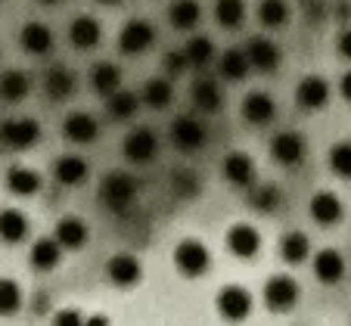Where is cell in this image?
<instances>
[{
  "instance_id": "cell-1",
  "label": "cell",
  "mask_w": 351,
  "mask_h": 326,
  "mask_svg": "<svg viewBox=\"0 0 351 326\" xmlns=\"http://www.w3.org/2000/svg\"><path fill=\"white\" fill-rule=\"evenodd\" d=\"M99 199L109 212L115 214H125L128 208L137 202V180L125 171H109L99 184Z\"/></svg>"
},
{
  "instance_id": "cell-2",
  "label": "cell",
  "mask_w": 351,
  "mask_h": 326,
  "mask_svg": "<svg viewBox=\"0 0 351 326\" xmlns=\"http://www.w3.org/2000/svg\"><path fill=\"white\" fill-rule=\"evenodd\" d=\"M252 308H255L252 292L245 286H237V283L221 286L218 295H215V311H218V317L227 320V323H243V320H249Z\"/></svg>"
},
{
  "instance_id": "cell-3",
  "label": "cell",
  "mask_w": 351,
  "mask_h": 326,
  "mask_svg": "<svg viewBox=\"0 0 351 326\" xmlns=\"http://www.w3.org/2000/svg\"><path fill=\"white\" fill-rule=\"evenodd\" d=\"M261 299H265L267 311L286 314V311H292V308L298 305V299H302V286H298L289 273H274V277L265 283Z\"/></svg>"
},
{
  "instance_id": "cell-4",
  "label": "cell",
  "mask_w": 351,
  "mask_h": 326,
  "mask_svg": "<svg viewBox=\"0 0 351 326\" xmlns=\"http://www.w3.org/2000/svg\"><path fill=\"white\" fill-rule=\"evenodd\" d=\"M174 267H178L180 277H186V279L206 277L208 267H212V255H208L206 242H199V240H180L178 249H174Z\"/></svg>"
},
{
  "instance_id": "cell-5",
  "label": "cell",
  "mask_w": 351,
  "mask_h": 326,
  "mask_svg": "<svg viewBox=\"0 0 351 326\" xmlns=\"http://www.w3.org/2000/svg\"><path fill=\"white\" fill-rule=\"evenodd\" d=\"M208 140V131L206 125L193 115H178L171 125V143L180 149V153H199V149L206 147Z\"/></svg>"
},
{
  "instance_id": "cell-6",
  "label": "cell",
  "mask_w": 351,
  "mask_h": 326,
  "mask_svg": "<svg viewBox=\"0 0 351 326\" xmlns=\"http://www.w3.org/2000/svg\"><path fill=\"white\" fill-rule=\"evenodd\" d=\"M106 277H109L112 286L131 289V286H137L140 279H143V264H140L137 255L119 252V255H112V258L106 261Z\"/></svg>"
},
{
  "instance_id": "cell-7",
  "label": "cell",
  "mask_w": 351,
  "mask_h": 326,
  "mask_svg": "<svg viewBox=\"0 0 351 326\" xmlns=\"http://www.w3.org/2000/svg\"><path fill=\"white\" fill-rule=\"evenodd\" d=\"M40 140V125L34 118H10L0 125V143L10 149H32Z\"/></svg>"
},
{
  "instance_id": "cell-8",
  "label": "cell",
  "mask_w": 351,
  "mask_h": 326,
  "mask_svg": "<svg viewBox=\"0 0 351 326\" xmlns=\"http://www.w3.org/2000/svg\"><path fill=\"white\" fill-rule=\"evenodd\" d=\"M121 149H125V155L131 162L143 165V162H153L156 155H159V137H156L149 127H134V131L125 137Z\"/></svg>"
},
{
  "instance_id": "cell-9",
  "label": "cell",
  "mask_w": 351,
  "mask_h": 326,
  "mask_svg": "<svg viewBox=\"0 0 351 326\" xmlns=\"http://www.w3.org/2000/svg\"><path fill=\"white\" fill-rule=\"evenodd\" d=\"M305 137L298 131H280L277 137L271 140V155L280 162V165H286V168H292V165H298V162L305 159Z\"/></svg>"
},
{
  "instance_id": "cell-10",
  "label": "cell",
  "mask_w": 351,
  "mask_h": 326,
  "mask_svg": "<svg viewBox=\"0 0 351 326\" xmlns=\"http://www.w3.org/2000/svg\"><path fill=\"white\" fill-rule=\"evenodd\" d=\"M295 100H298V106L308 109V112L326 109V103H330V84H326L320 75H308V78L298 81Z\"/></svg>"
},
{
  "instance_id": "cell-11",
  "label": "cell",
  "mask_w": 351,
  "mask_h": 326,
  "mask_svg": "<svg viewBox=\"0 0 351 326\" xmlns=\"http://www.w3.org/2000/svg\"><path fill=\"white\" fill-rule=\"evenodd\" d=\"M153 40H156V28H153V22H146V19H131L119 34V47L131 56L143 53Z\"/></svg>"
},
{
  "instance_id": "cell-12",
  "label": "cell",
  "mask_w": 351,
  "mask_h": 326,
  "mask_svg": "<svg viewBox=\"0 0 351 326\" xmlns=\"http://www.w3.org/2000/svg\"><path fill=\"white\" fill-rule=\"evenodd\" d=\"M227 249L237 258H255L261 249V233L252 224H233L227 230Z\"/></svg>"
},
{
  "instance_id": "cell-13",
  "label": "cell",
  "mask_w": 351,
  "mask_h": 326,
  "mask_svg": "<svg viewBox=\"0 0 351 326\" xmlns=\"http://www.w3.org/2000/svg\"><path fill=\"white\" fill-rule=\"evenodd\" d=\"M245 56H249L252 68H258V72H274L280 66V47L271 38H261V34L258 38H249Z\"/></svg>"
},
{
  "instance_id": "cell-14",
  "label": "cell",
  "mask_w": 351,
  "mask_h": 326,
  "mask_svg": "<svg viewBox=\"0 0 351 326\" xmlns=\"http://www.w3.org/2000/svg\"><path fill=\"white\" fill-rule=\"evenodd\" d=\"M221 174L233 186H255V162L245 153H230L221 162Z\"/></svg>"
},
{
  "instance_id": "cell-15",
  "label": "cell",
  "mask_w": 351,
  "mask_h": 326,
  "mask_svg": "<svg viewBox=\"0 0 351 326\" xmlns=\"http://www.w3.org/2000/svg\"><path fill=\"white\" fill-rule=\"evenodd\" d=\"M274 115H277V103H274L271 93L252 90L243 100V118L249 125H267V121H274Z\"/></svg>"
},
{
  "instance_id": "cell-16",
  "label": "cell",
  "mask_w": 351,
  "mask_h": 326,
  "mask_svg": "<svg viewBox=\"0 0 351 326\" xmlns=\"http://www.w3.org/2000/svg\"><path fill=\"white\" fill-rule=\"evenodd\" d=\"M62 134H66V140H72V143H93L99 134V121L93 118L90 112H69L66 115V125H62Z\"/></svg>"
},
{
  "instance_id": "cell-17",
  "label": "cell",
  "mask_w": 351,
  "mask_h": 326,
  "mask_svg": "<svg viewBox=\"0 0 351 326\" xmlns=\"http://www.w3.org/2000/svg\"><path fill=\"white\" fill-rule=\"evenodd\" d=\"M314 277H317L320 283H326V286H336L339 279L345 277L342 252H336V249H320V252L314 255Z\"/></svg>"
},
{
  "instance_id": "cell-18",
  "label": "cell",
  "mask_w": 351,
  "mask_h": 326,
  "mask_svg": "<svg viewBox=\"0 0 351 326\" xmlns=\"http://www.w3.org/2000/svg\"><path fill=\"white\" fill-rule=\"evenodd\" d=\"M87 224L81 218H62L60 224H56V242H60L66 252H78V249H84L87 246Z\"/></svg>"
},
{
  "instance_id": "cell-19",
  "label": "cell",
  "mask_w": 351,
  "mask_h": 326,
  "mask_svg": "<svg viewBox=\"0 0 351 326\" xmlns=\"http://www.w3.org/2000/svg\"><path fill=\"white\" fill-rule=\"evenodd\" d=\"M190 97H193V106L199 112H218L221 109V84L215 78H196L190 87Z\"/></svg>"
},
{
  "instance_id": "cell-20",
  "label": "cell",
  "mask_w": 351,
  "mask_h": 326,
  "mask_svg": "<svg viewBox=\"0 0 351 326\" xmlns=\"http://www.w3.org/2000/svg\"><path fill=\"white\" fill-rule=\"evenodd\" d=\"M99 38H103V28H99V22L93 19V16H78V19H72V25H69V40H72L78 50H93V47L99 44Z\"/></svg>"
},
{
  "instance_id": "cell-21",
  "label": "cell",
  "mask_w": 351,
  "mask_h": 326,
  "mask_svg": "<svg viewBox=\"0 0 351 326\" xmlns=\"http://www.w3.org/2000/svg\"><path fill=\"white\" fill-rule=\"evenodd\" d=\"M62 252L66 249L56 242V236L50 240V236H44V240H38L32 246V255H28V261H32V267L34 271H56L60 267V258H62Z\"/></svg>"
},
{
  "instance_id": "cell-22",
  "label": "cell",
  "mask_w": 351,
  "mask_h": 326,
  "mask_svg": "<svg viewBox=\"0 0 351 326\" xmlns=\"http://www.w3.org/2000/svg\"><path fill=\"white\" fill-rule=\"evenodd\" d=\"M249 68H252V62L245 56V47H230L218 60V75L224 81H243L249 75Z\"/></svg>"
},
{
  "instance_id": "cell-23",
  "label": "cell",
  "mask_w": 351,
  "mask_h": 326,
  "mask_svg": "<svg viewBox=\"0 0 351 326\" xmlns=\"http://www.w3.org/2000/svg\"><path fill=\"white\" fill-rule=\"evenodd\" d=\"M311 218L320 227H336L342 221V199L336 193H314L311 199Z\"/></svg>"
},
{
  "instance_id": "cell-24",
  "label": "cell",
  "mask_w": 351,
  "mask_h": 326,
  "mask_svg": "<svg viewBox=\"0 0 351 326\" xmlns=\"http://www.w3.org/2000/svg\"><path fill=\"white\" fill-rule=\"evenodd\" d=\"M87 174H90V168H87V162L81 159V155H62L53 165V177H56V184H62V186L84 184Z\"/></svg>"
},
{
  "instance_id": "cell-25",
  "label": "cell",
  "mask_w": 351,
  "mask_h": 326,
  "mask_svg": "<svg viewBox=\"0 0 351 326\" xmlns=\"http://www.w3.org/2000/svg\"><path fill=\"white\" fill-rule=\"evenodd\" d=\"M19 40L28 53H34V56H44L53 50V32H50L44 22H28V25L22 28Z\"/></svg>"
},
{
  "instance_id": "cell-26",
  "label": "cell",
  "mask_w": 351,
  "mask_h": 326,
  "mask_svg": "<svg viewBox=\"0 0 351 326\" xmlns=\"http://www.w3.org/2000/svg\"><path fill=\"white\" fill-rule=\"evenodd\" d=\"M28 236V218L19 212V208H3L0 212V240L16 246Z\"/></svg>"
},
{
  "instance_id": "cell-27",
  "label": "cell",
  "mask_w": 351,
  "mask_h": 326,
  "mask_svg": "<svg viewBox=\"0 0 351 326\" xmlns=\"http://www.w3.org/2000/svg\"><path fill=\"white\" fill-rule=\"evenodd\" d=\"M90 84L97 93L103 97H112L115 90H121V68L115 62H97L90 68Z\"/></svg>"
},
{
  "instance_id": "cell-28",
  "label": "cell",
  "mask_w": 351,
  "mask_h": 326,
  "mask_svg": "<svg viewBox=\"0 0 351 326\" xmlns=\"http://www.w3.org/2000/svg\"><path fill=\"white\" fill-rule=\"evenodd\" d=\"M280 255H283L286 264H302V261H308V255H311V240H308V233L289 230L283 240H280Z\"/></svg>"
},
{
  "instance_id": "cell-29",
  "label": "cell",
  "mask_w": 351,
  "mask_h": 326,
  "mask_svg": "<svg viewBox=\"0 0 351 326\" xmlns=\"http://www.w3.org/2000/svg\"><path fill=\"white\" fill-rule=\"evenodd\" d=\"M28 90H32V81H28L25 72H19V68H10V72L0 75V100L22 103L28 97Z\"/></svg>"
},
{
  "instance_id": "cell-30",
  "label": "cell",
  "mask_w": 351,
  "mask_h": 326,
  "mask_svg": "<svg viewBox=\"0 0 351 326\" xmlns=\"http://www.w3.org/2000/svg\"><path fill=\"white\" fill-rule=\"evenodd\" d=\"M7 190L16 196H34L40 190V174L34 171V168H10L7 171Z\"/></svg>"
},
{
  "instance_id": "cell-31",
  "label": "cell",
  "mask_w": 351,
  "mask_h": 326,
  "mask_svg": "<svg viewBox=\"0 0 351 326\" xmlns=\"http://www.w3.org/2000/svg\"><path fill=\"white\" fill-rule=\"evenodd\" d=\"M168 19L178 32H190V28L199 25L202 19V10H199L196 0H174L171 7H168Z\"/></svg>"
},
{
  "instance_id": "cell-32",
  "label": "cell",
  "mask_w": 351,
  "mask_h": 326,
  "mask_svg": "<svg viewBox=\"0 0 351 326\" xmlns=\"http://www.w3.org/2000/svg\"><path fill=\"white\" fill-rule=\"evenodd\" d=\"M140 100L149 109H168V103L174 100V87L168 78H149L140 90Z\"/></svg>"
},
{
  "instance_id": "cell-33",
  "label": "cell",
  "mask_w": 351,
  "mask_h": 326,
  "mask_svg": "<svg viewBox=\"0 0 351 326\" xmlns=\"http://www.w3.org/2000/svg\"><path fill=\"white\" fill-rule=\"evenodd\" d=\"M44 90H47L50 100H66L69 93L75 90V75L69 72V68H62V66L50 68V72L44 75Z\"/></svg>"
},
{
  "instance_id": "cell-34",
  "label": "cell",
  "mask_w": 351,
  "mask_h": 326,
  "mask_svg": "<svg viewBox=\"0 0 351 326\" xmlns=\"http://www.w3.org/2000/svg\"><path fill=\"white\" fill-rule=\"evenodd\" d=\"M22 301H25V295H22L19 283L10 279V277H0V317H13V314H19Z\"/></svg>"
},
{
  "instance_id": "cell-35",
  "label": "cell",
  "mask_w": 351,
  "mask_h": 326,
  "mask_svg": "<svg viewBox=\"0 0 351 326\" xmlns=\"http://www.w3.org/2000/svg\"><path fill=\"white\" fill-rule=\"evenodd\" d=\"M140 97L137 93H131V90H115L112 97L106 100V109H109V115L112 118H119V121H125V118H134V112L140 109Z\"/></svg>"
},
{
  "instance_id": "cell-36",
  "label": "cell",
  "mask_w": 351,
  "mask_h": 326,
  "mask_svg": "<svg viewBox=\"0 0 351 326\" xmlns=\"http://www.w3.org/2000/svg\"><path fill=\"white\" fill-rule=\"evenodd\" d=\"M215 19H218L221 28H239L245 19V3L243 0H218L215 3Z\"/></svg>"
},
{
  "instance_id": "cell-37",
  "label": "cell",
  "mask_w": 351,
  "mask_h": 326,
  "mask_svg": "<svg viewBox=\"0 0 351 326\" xmlns=\"http://www.w3.org/2000/svg\"><path fill=\"white\" fill-rule=\"evenodd\" d=\"M258 19L265 28H283L289 22V3L286 0H261Z\"/></svg>"
},
{
  "instance_id": "cell-38",
  "label": "cell",
  "mask_w": 351,
  "mask_h": 326,
  "mask_svg": "<svg viewBox=\"0 0 351 326\" xmlns=\"http://www.w3.org/2000/svg\"><path fill=\"white\" fill-rule=\"evenodd\" d=\"M330 168L336 177L351 180V140H339L330 149Z\"/></svg>"
},
{
  "instance_id": "cell-39",
  "label": "cell",
  "mask_w": 351,
  "mask_h": 326,
  "mask_svg": "<svg viewBox=\"0 0 351 326\" xmlns=\"http://www.w3.org/2000/svg\"><path fill=\"white\" fill-rule=\"evenodd\" d=\"M184 53H186V60H190V66H208L215 56V44L208 38H190Z\"/></svg>"
},
{
  "instance_id": "cell-40",
  "label": "cell",
  "mask_w": 351,
  "mask_h": 326,
  "mask_svg": "<svg viewBox=\"0 0 351 326\" xmlns=\"http://www.w3.org/2000/svg\"><path fill=\"white\" fill-rule=\"evenodd\" d=\"M252 205L258 212H274L280 205V190L274 184H261V186H252Z\"/></svg>"
},
{
  "instance_id": "cell-41",
  "label": "cell",
  "mask_w": 351,
  "mask_h": 326,
  "mask_svg": "<svg viewBox=\"0 0 351 326\" xmlns=\"http://www.w3.org/2000/svg\"><path fill=\"white\" fill-rule=\"evenodd\" d=\"M171 190L178 196H184V199L196 193V177H193V171H178V174H174V177H171Z\"/></svg>"
},
{
  "instance_id": "cell-42",
  "label": "cell",
  "mask_w": 351,
  "mask_h": 326,
  "mask_svg": "<svg viewBox=\"0 0 351 326\" xmlns=\"http://www.w3.org/2000/svg\"><path fill=\"white\" fill-rule=\"evenodd\" d=\"M84 314L78 311V308H60V311L53 314V326H84Z\"/></svg>"
},
{
  "instance_id": "cell-43",
  "label": "cell",
  "mask_w": 351,
  "mask_h": 326,
  "mask_svg": "<svg viewBox=\"0 0 351 326\" xmlns=\"http://www.w3.org/2000/svg\"><path fill=\"white\" fill-rule=\"evenodd\" d=\"M162 66H165V75H171V78H178V75H184V72H186V66H190V60H186V53H184V50H178V53H168Z\"/></svg>"
},
{
  "instance_id": "cell-44",
  "label": "cell",
  "mask_w": 351,
  "mask_h": 326,
  "mask_svg": "<svg viewBox=\"0 0 351 326\" xmlns=\"http://www.w3.org/2000/svg\"><path fill=\"white\" fill-rule=\"evenodd\" d=\"M339 53L348 56V60H351V28H348V32L339 34Z\"/></svg>"
},
{
  "instance_id": "cell-45",
  "label": "cell",
  "mask_w": 351,
  "mask_h": 326,
  "mask_svg": "<svg viewBox=\"0 0 351 326\" xmlns=\"http://www.w3.org/2000/svg\"><path fill=\"white\" fill-rule=\"evenodd\" d=\"M84 326H112V320H109L106 314H90V317L84 320Z\"/></svg>"
},
{
  "instance_id": "cell-46",
  "label": "cell",
  "mask_w": 351,
  "mask_h": 326,
  "mask_svg": "<svg viewBox=\"0 0 351 326\" xmlns=\"http://www.w3.org/2000/svg\"><path fill=\"white\" fill-rule=\"evenodd\" d=\"M339 93H342L345 100L351 103V72H345V75H342V81H339Z\"/></svg>"
},
{
  "instance_id": "cell-47",
  "label": "cell",
  "mask_w": 351,
  "mask_h": 326,
  "mask_svg": "<svg viewBox=\"0 0 351 326\" xmlns=\"http://www.w3.org/2000/svg\"><path fill=\"white\" fill-rule=\"evenodd\" d=\"M40 3H47V7H50V3H60V0H40Z\"/></svg>"
},
{
  "instance_id": "cell-48",
  "label": "cell",
  "mask_w": 351,
  "mask_h": 326,
  "mask_svg": "<svg viewBox=\"0 0 351 326\" xmlns=\"http://www.w3.org/2000/svg\"><path fill=\"white\" fill-rule=\"evenodd\" d=\"M99 3H119V0H99Z\"/></svg>"
},
{
  "instance_id": "cell-49",
  "label": "cell",
  "mask_w": 351,
  "mask_h": 326,
  "mask_svg": "<svg viewBox=\"0 0 351 326\" xmlns=\"http://www.w3.org/2000/svg\"><path fill=\"white\" fill-rule=\"evenodd\" d=\"M305 3H317V0H305Z\"/></svg>"
}]
</instances>
